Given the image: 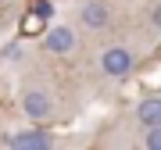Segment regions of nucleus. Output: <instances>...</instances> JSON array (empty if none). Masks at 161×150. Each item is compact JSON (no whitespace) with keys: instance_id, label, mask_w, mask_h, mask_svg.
Returning <instances> with one entry per match:
<instances>
[{"instance_id":"nucleus-1","label":"nucleus","mask_w":161,"mask_h":150,"mask_svg":"<svg viewBox=\"0 0 161 150\" xmlns=\"http://www.w3.org/2000/svg\"><path fill=\"white\" fill-rule=\"evenodd\" d=\"M100 68H104V75H111V79H122V75H129L136 68V57H132L125 46H111V50H104Z\"/></svg>"},{"instance_id":"nucleus-2","label":"nucleus","mask_w":161,"mask_h":150,"mask_svg":"<svg viewBox=\"0 0 161 150\" xmlns=\"http://www.w3.org/2000/svg\"><path fill=\"white\" fill-rule=\"evenodd\" d=\"M22 107H25V115L32 121H47L54 115V100H50L47 89H25L22 93Z\"/></svg>"},{"instance_id":"nucleus-3","label":"nucleus","mask_w":161,"mask_h":150,"mask_svg":"<svg viewBox=\"0 0 161 150\" xmlns=\"http://www.w3.org/2000/svg\"><path fill=\"white\" fill-rule=\"evenodd\" d=\"M7 143L18 150H43V147H54V136L43 132V129H25V132H14Z\"/></svg>"},{"instance_id":"nucleus-4","label":"nucleus","mask_w":161,"mask_h":150,"mask_svg":"<svg viewBox=\"0 0 161 150\" xmlns=\"http://www.w3.org/2000/svg\"><path fill=\"white\" fill-rule=\"evenodd\" d=\"M43 46L50 54H72L75 50V32L64 29V25H58V29H50V32L43 36Z\"/></svg>"},{"instance_id":"nucleus-5","label":"nucleus","mask_w":161,"mask_h":150,"mask_svg":"<svg viewBox=\"0 0 161 150\" xmlns=\"http://www.w3.org/2000/svg\"><path fill=\"white\" fill-rule=\"evenodd\" d=\"M79 18H82V25H86V29H104V25L111 22V7L100 4V0H90V4H82Z\"/></svg>"},{"instance_id":"nucleus-6","label":"nucleus","mask_w":161,"mask_h":150,"mask_svg":"<svg viewBox=\"0 0 161 150\" xmlns=\"http://www.w3.org/2000/svg\"><path fill=\"white\" fill-rule=\"evenodd\" d=\"M136 118L143 125H161V97H143L136 107Z\"/></svg>"},{"instance_id":"nucleus-7","label":"nucleus","mask_w":161,"mask_h":150,"mask_svg":"<svg viewBox=\"0 0 161 150\" xmlns=\"http://www.w3.org/2000/svg\"><path fill=\"white\" fill-rule=\"evenodd\" d=\"M147 147L161 150V125H147Z\"/></svg>"},{"instance_id":"nucleus-8","label":"nucleus","mask_w":161,"mask_h":150,"mask_svg":"<svg viewBox=\"0 0 161 150\" xmlns=\"http://www.w3.org/2000/svg\"><path fill=\"white\" fill-rule=\"evenodd\" d=\"M32 11L40 14V18H50V14H54V4H50V0H36V7H32Z\"/></svg>"},{"instance_id":"nucleus-9","label":"nucleus","mask_w":161,"mask_h":150,"mask_svg":"<svg viewBox=\"0 0 161 150\" xmlns=\"http://www.w3.org/2000/svg\"><path fill=\"white\" fill-rule=\"evenodd\" d=\"M150 25H154V29H161V4L150 7Z\"/></svg>"}]
</instances>
